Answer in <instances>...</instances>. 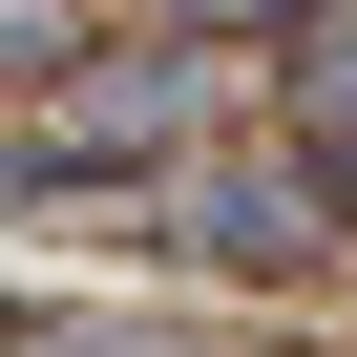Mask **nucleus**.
I'll return each mask as SVG.
<instances>
[{
    "instance_id": "f257e3e1",
    "label": "nucleus",
    "mask_w": 357,
    "mask_h": 357,
    "mask_svg": "<svg viewBox=\"0 0 357 357\" xmlns=\"http://www.w3.org/2000/svg\"><path fill=\"white\" fill-rule=\"evenodd\" d=\"M190 105H211V63H168V43H147V63H105V84L22 147V168H84V147H190Z\"/></svg>"
},
{
    "instance_id": "f03ea898",
    "label": "nucleus",
    "mask_w": 357,
    "mask_h": 357,
    "mask_svg": "<svg viewBox=\"0 0 357 357\" xmlns=\"http://www.w3.org/2000/svg\"><path fill=\"white\" fill-rule=\"evenodd\" d=\"M190 231H211V252H315V231H336V190H315V168H211Z\"/></svg>"
},
{
    "instance_id": "7ed1b4c3",
    "label": "nucleus",
    "mask_w": 357,
    "mask_h": 357,
    "mask_svg": "<svg viewBox=\"0 0 357 357\" xmlns=\"http://www.w3.org/2000/svg\"><path fill=\"white\" fill-rule=\"evenodd\" d=\"M294 126H357V0H315V43H294Z\"/></svg>"
},
{
    "instance_id": "20e7f679",
    "label": "nucleus",
    "mask_w": 357,
    "mask_h": 357,
    "mask_svg": "<svg viewBox=\"0 0 357 357\" xmlns=\"http://www.w3.org/2000/svg\"><path fill=\"white\" fill-rule=\"evenodd\" d=\"M22 357H190V336H126V315H43Z\"/></svg>"
},
{
    "instance_id": "39448f33",
    "label": "nucleus",
    "mask_w": 357,
    "mask_h": 357,
    "mask_svg": "<svg viewBox=\"0 0 357 357\" xmlns=\"http://www.w3.org/2000/svg\"><path fill=\"white\" fill-rule=\"evenodd\" d=\"M22 63H63V0H0V84H22Z\"/></svg>"
}]
</instances>
